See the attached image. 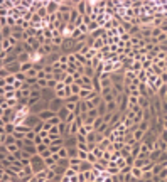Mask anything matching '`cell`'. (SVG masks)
Segmentation results:
<instances>
[{"instance_id": "obj_29", "label": "cell", "mask_w": 167, "mask_h": 182, "mask_svg": "<svg viewBox=\"0 0 167 182\" xmlns=\"http://www.w3.org/2000/svg\"><path fill=\"white\" fill-rule=\"evenodd\" d=\"M58 81L56 79H49V83H47V88H51V89H56V88H58Z\"/></svg>"}, {"instance_id": "obj_15", "label": "cell", "mask_w": 167, "mask_h": 182, "mask_svg": "<svg viewBox=\"0 0 167 182\" xmlns=\"http://www.w3.org/2000/svg\"><path fill=\"white\" fill-rule=\"evenodd\" d=\"M56 164L59 165V167H62V169H66V170H68L69 167H71V164H69V159H59L58 162H56Z\"/></svg>"}, {"instance_id": "obj_27", "label": "cell", "mask_w": 167, "mask_h": 182, "mask_svg": "<svg viewBox=\"0 0 167 182\" xmlns=\"http://www.w3.org/2000/svg\"><path fill=\"white\" fill-rule=\"evenodd\" d=\"M17 142V138H15V135H7V142H5V145H12V143Z\"/></svg>"}, {"instance_id": "obj_2", "label": "cell", "mask_w": 167, "mask_h": 182, "mask_svg": "<svg viewBox=\"0 0 167 182\" xmlns=\"http://www.w3.org/2000/svg\"><path fill=\"white\" fill-rule=\"evenodd\" d=\"M15 115H17V110L15 108H9V110H5V111H2V125L14 123Z\"/></svg>"}, {"instance_id": "obj_21", "label": "cell", "mask_w": 167, "mask_h": 182, "mask_svg": "<svg viewBox=\"0 0 167 182\" xmlns=\"http://www.w3.org/2000/svg\"><path fill=\"white\" fill-rule=\"evenodd\" d=\"M51 169H52V170H54V172H56V175H64V174H66V169L59 167V165H58V164H56V165H54V167H51Z\"/></svg>"}, {"instance_id": "obj_28", "label": "cell", "mask_w": 167, "mask_h": 182, "mask_svg": "<svg viewBox=\"0 0 167 182\" xmlns=\"http://www.w3.org/2000/svg\"><path fill=\"white\" fill-rule=\"evenodd\" d=\"M49 123H51L52 127H58V125L61 123V120H59V117H58V115H56V117H52L51 120H49Z\"/></svg>"}, {"instance_id": "obj_1", "label": "cell", "mask_w": 167, "mask_h": 182, "mask_svg": "<svg viewBox=\"0 0 167 182\" xmlns=\"http://www.w3.org/2000/svg\"><path fill=\"white\" fill-rule=\"evenodd\" d=\"M30 167H32V172H34V175H37L39 172H44V170H47V164H46V160H44L41 155H34L32 159H30Z\"/></svg>"}, {"instance_id": "obj_10", "label": "cell", "mask_w": 167, "mask_h": 182, "mask_svg": "<svg viewBox=\"0 0 167 182\" xmlns=\"http://www.w3.org/2000/svg\"><path fill=\"white\" fill-rule=\"evenodd\" d=\"M69 113H71V111H69V110L66 108V106H62V108L59 110V111L56 113V115L59 117V120H61V121H66V120H68V117H69Z\"/></svg>"}, {"instance_id": "obj_22", "label": "cell", "mask_w": 167, "mask_h": 182, "mask_svg": "<svg viewBox=\"0 0 167 182\" xmlns=\"http://www.w3.org/2000/svg\"><path fill=\"white\" fill-rule=\"evenodd\" d=\"M36 147H37V153H39V155H42L46 150H49V147H47L46 143H39V145H36Z\"/></svg>"}, {"instance_id": "obj_8", "label": "cell", "mask_w": 167, "mask_h": 182, "mask_svg": "<svg viewBox=\"0 0 167 182\" xmlns=\"http://www.w3.org/2000/svg\"><path fill=\"white\" fill-rule=\"evenodd\" d=\"M37 117H39L42 121H49L52 117H56V113L51 111V110H44V111H41L39 115H37Z\"/></svg>"}, {"instance_id": "obj_4", "label": "cell", "mask_w": 167, "mask_h": 182, "mask_svg": "<svg viewBox=\"0 0 167 182\" xmlns=\"http://www.w3.org/2000/svg\"><path fill=\"white\" fill-rule=\"evenodd\" d=\"M59 7H61V2H56V0H51V2H46V9L49 15H54L59 12Z\"/></svg>"}, {"instance_id": "obj_20", "label": "cell", "mask_w": 167, "mask_h": 182, "mask_svg": "<svg viewBox=\"0 0 167 182\" xmlns=\"http://www.w3.org/2000/svg\"><path fill=\"white\" fill-rule=\"evenodd\" d=\"M69 89H71V95H80V91H81V86L80 84H71V86H69Z\"/></svg>"}, {"instance_id": "obj_18", "label": "cell", "mask_w": 167, "mask_h": 182, "mask_svg": "<svg viewBox=\"0 0 167 182\" xmlns=\"http://www.w3.org/2000/svg\"><path fill=\"white\" fill-rule=\"evenodd\" d=\"M98 113H100V117H105L106 113H108V110H106V103H105V101L100 103V106H98Z\"/></svg>"}, {"instance_id": "obj_7", "label": "cell", "mask_w": 167, "mask_h": 182, "mask_svg": "<svg viewBox=\"0 0 167 182\" xmlns=\"http://www.w3.org/2000/svg\"><path fill=\"white\" fill-rule=\"evenodd\" d=\"M64 147L66 149H69V147H78L76 135H68V137H64Z\"/></svg>"}, {"instance_id": "obj_6", "label": "cell", "mask_w": 167, "mask_h": 182, "mask_svg": "<svg viewBox=\"0 0 167 182\" xmlns=\"http://www.w3.org/2000/svg\"><path fill=\"white\" fill-rule=\"evenodd\" d=\"M62 106H64V100H62V98H56V100H52V101L49 103V110L54 111V113H58Z\"/></svg>"}, {"instance_id": "obj_3", "label": "cell", "mask_w": 167, "mask_h": 182, "mask_svg": "<svg viewBox=\"0 0 167 182\" xmlns=\"http://www.w3.org/2000/svg\"><path fill=\"white\" fill-rule=\"evenodd\" d=\"M29 110H30V115H39L41 111H44V110H49V103L41 100V101H37L34 106H30Z\"/></svg>"}, {"instance_id": "obj_26", "label": "cell", "mask_w": 167, "mask_h": 182, "mask_svg": "<svg viewBox=\"0 0 167 182\" xmlns=\"http://www.w3.org/2000/svg\"><path fill=\"white\" fill-rule=\"evenodd\" d=\"M47 83H49V79H37V86H39L41 89H46Z\"/></svg>"}, {"instance_id": "obj_13", "label": "cell", "mask_w": 167, "mask_h": 182, "mask_svg": "<svg viewBox=\"0 0 167 182\" xmlns=\"http://www.w3.org/2000/svg\"><path fill=\"white\" fill-rule=\"evenodd\" d=\"M78 155H80L78 147H69V149H68V159H76Z\"/></svg>"}, {"instance_id": "obj_25", "label": "cell", "mask_w": 167, "mask_h": 182, "mask_svg": "<svg viewBox=\"0 0 167 182\" xmlns=\"http://www.w3.org/2000/svg\"><path fill=\"white\" fill-rule=\"evenodd\" d=\"M64 84H66V86H71V84H74V76H73V74H68V76H66Z\"/></svg>"}, {"instance_id": "obj_23", "label": "cell", "mask_w": 167, "mask_h": 182, "mask_svg": "<svg viewBox=\"0 0 167 182\" xmlns=\"http://www.w3.org/2000/svg\"><path fill=\"white\" fill-rule=\"evenodd\" d=\"M36 177H37V180H39V182H46V180H47V170L39 172V174H37Z\"/></svg>"}, {"instance_id": "obj_33", "label": "cell", "mask_w": 167, "mask_h": 182, "mask_svg": "<svg viewBox=\"0 0 167 182\" xmlns=\"http://www.w3.org/2000/svg\"><path fill=\"white\" fill-rule=\"evenodd\" d=\"M29 182H39V180H37V177H36V175H34V177L32 179H30V180Z\"/></svg>"}, {"instance_id": "obj_5", "label": "cell", "mask_w": 167, "mask_h": 182, "mask_svg": "<svg viewBox=\"0 0 167 182\" xmlns=\"http://www.w3.org/2000/svg\"><path fill=\"white\" fill-rule=\"evenodd\" d=\"M58 98V95H56V89H51V88H46V89H42V100L47 103H51L52 100Z\"/></svg>"}, {"instance_id": "obj_30", "label": "cell", "mask_w": 167, "mask_h": 182, "mask_svg": "<svg viewBox=\"0 0 167 182\" xmlns=\"http://www.w3.org/2000/svg\"><path fill=\"white\" fill-rule=\"evenodd\" d=\"M9 76H10V73H9L5 68H2V71H0V78H2V79H7Z\"/></svg>"}, {"instance_id": "obj_34", "label": "cell", "mask_w": 167, "mask_h": 182, "mask_svg": "<svg viewBox=\"0 0 167 182\" xmlns=\"http://www.w3.org/2000/svg\"><path fill=\"white\" fill-rule=\"evenodd\" d=\"M86 182H91V180H86Z\"/></svg>"}, {"instance_id": "obj_24", "label": "cell", "mask_w": 167, "mask_h": 182, "mask_svg": "<svg viewBox=\"0 0 167 182\" xmlns=\"http://www.w3.org/2000/svg\"><path fill=\"white\" fill-rule=\"evenodd\" d=\"M108 145H110V142H108V140L105 138V140H101V142L98 143V149H100V150H103V152H105V150L108 149Z\"/></svg>"}, {"instance_id": "obj_16", "label": "cell", "mask_w": 167, "mask_h": 182, "mask_svg": "<svg viewBox=\"0 0 167 182\" xmlns=\"http://www.w3.org/2000/svg\"><path fill=\"white\" fill-rule=\"evenodd\" d=\"M32 68H34V62H30V61H29V62H24V64H20V71H22V73H29Z\"/></svg>"}, {"instance_id": "obj_19", "label": "cell", "mask_w": 167, "mask_h": 182, "mask_svg": "<svg viewBox=\"0 0 167 182\" xmlns=\"http://www.w3.org/2000/svg\"><path fill=\"white\" fill-rule=\"evenodd\" d=\"M15 79H17L19 83H26V81H27V74H26V73H22V71H20V73H17V74H15Z\"/></svg>"}, {"instance_id": "obj_12", "label": "cell", "mask_w": 167, "mask_h": 182, "mask_svg": "<svg viewBox=\"0 0 167 182\" xmlns=\"http://www.w3.org/2000/svg\"><path fill=\"white\" fill-rule=\"evenodd\" d=\"M86 9H88V2H84V0H80L76 5V10L80 12L81 15H86Z\"/></svg>"}, {"instance_id": "obj_9", "label": "cell", "mask_w": 167, "mask_h": 182, "mask_svg": "<svg viewBox=\"0 0 167 182\" xmlns=\"http://www.w3.org/2000/svg\"><path fill=\"white\" fill-rule=\"evenodd\" d=\"M5 69L9 71V73L10 74H17V73H20V62H14V64H9L7 68H5Z\"/></svg>"}, {"instance_id": "obj_14", "label": "cell", "mask_w": 167, "mask_h": 182, "mask_svg": "<svg viewBox=\"0 0 167 182\" xmlns=\"http://www.w3.org/2000/svg\"><path fill=\"white\" fill-rule=\"evenodd\" d=\"M12 37V27H2V39H10Z\"/></svg>"}, {"instance_id": "obj_32", "label": "cell", "mask_w": 167, "mask_h": 182, "mask_svg": "<svg viewBox=\"0 0 167 182\" xmlns=\"http://www.w3.org/2000/svg\"><path fill=\"white\" fill-rule=\"evenodd\" d=\"M140 105H142V106H147V100H145V98L140 100Z\"/></svg>"}, {"instance_id": "obj_11", "label": "cell", "mask_w": 167, "mask_h": 182, "mask_svg": "<svg viewBox=\"0 0 167 182\" xmlns=\"http://www.w3.org/2000/svg\"><path fill=\"white\" fill-rule=\"evenodd\" d=\"M88 170H93V164L88 160H83L80 164V169H78V172H88Z\"/></svg>"}, {"instance_id": "obj_17", "label": "cell", "mask_w": 167, "mask_h": 182, "mask_svg": "<svg viewBox=\"0 0 167 182\" xmlns=\"http://www.w3.org/2000/svg\"><path fill=\"white\" fill-rule=\"evenodd\" d=\"M96 138H98V133H96V131H91V133L86 135V142L88 143H96Z\"/></svg>"}, {"instance_id": "obj_31", "label": "cell", "mask_w": 167, "mask_h": 182, "mask_svg": "<svg viewBox=\"0 0 167 182\" xmlns=\"http://www.w3.org/2000/svg\"><path fill=\"white\" fill-rule=\"evenodd\" d=\"M101 44H103V39H96V40H94L93 49H96V51H98V49H101Z\"/></svg>"}]
</instances>
